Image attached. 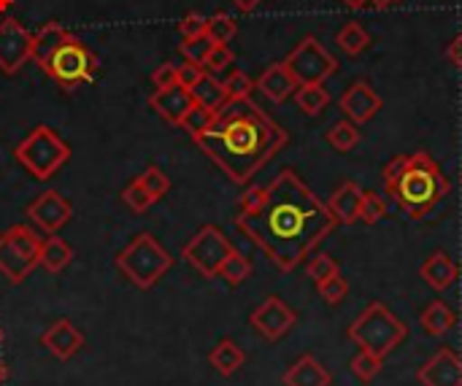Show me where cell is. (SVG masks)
Listing matches in <instances>:
<instances>
[{
	"mask_svg": "<svg viewBox=\"0 0 462 386\" xmlns=\"http://www.w3.org/2000/svg\"><path fill=\"white\" fill-rule=\"evenodd\" d=\"M11 5V0H0V11H5Z\"/></svg>",
	"mask_w": 462,
	"mask_h": 386,
	"instance_id": "50",
	"label": "cell"
},
{
	"mask_svg": "<svg viewBox=\"0 0 462 386\" xmlns=\"http://www.w3.org/2000/svg\"><path fill=\"white\" fill-rule=\"evenodd\" d=\"M5 379H8V368H5V363L0 360V386L5 384Z\"/></svg>",
	"mask_w": 462,
	"mask_h": 386,
	"instance_id": "48",
	"label": "cell"
},
{
	"mask_svg": "<svg viewBox=\"0 0 462 386\" xmlns=\"http://www.w3.org/2000/svg\"><path fill=\"white\" fill-rule=\"evenodd\" d=\"M206 70H203V65H195V62H184V65H179V84L184 87V89H192L198 81H200V76H203Z\"/></svg>",
	"mask_w": 462,
	"mask_h": 386,
	"instance_id": "44",
	"label": "cell"
},
{
	"mask_svg": "<svg viewBox=\"0 0 462 386\" xmlns=\"http://www.w3.org/2000/svg\"><path fill=\"white\" fill-rule=\"evenodd\" d=\"M173 265L171 254L160 246V241L149 233L135 235L119 254H116V268L119 273L135 284L138 290H152Z\"/></svg>",
	"mask_w": 462,
	"mask_h": 386,
	"instance_id": "5",
	"label": "cell"
},
{
	"mask_svg": "<svg viewBox=\"0 0 462 386\" xmlns=\"http://www.w3.org/2000/svg\"><path fill=\"white\" fill-rule=\"evenodd\" d=\"M387 216V203L376 195V192H363V203H360V219L365 225H376L379 219Z\"/></svg>",
	"mask_w": 462,
	"mask_h": 386,
	"instance_id": "40",
	"label": "cell"
},
{
	"mask_svg": "<svg viewBox=\"0 0 462 386\" xmlns=\"http://www.w3.org/2000/svg\"><path fill=\"white\" fill-rule=\"evenodd\" d=\"M41 235L27 225H11L0 233V276L22 284L38 268Z\"/></svg>",
	"mask_w": 462,
	"mask_h": 386,
	"instance_id": "8",
	"label": "cell"
},
{
	"mask_svg": "<svg viewBox=\"0 0 462 386\" xmlns=\"http://www.w3.org/2000/svg\"><path fill=\"white\" fill-rule=\"evenodd\" d=\"M379 108H382V97H379L365 81L352 84V87L344 92V97H341V111H344V114L349 116V122H355V124L371 122V119L379 114Z\"/></svg>",
	"mask_w": 462,
	"mask_h": 386,
	"instance_id": "15",
	"label": "cell"
},
{
	"mask_svg": "<svg viewBox=\"0 0 462 386\" xmlns=\"http://www.w3.org/2000/svg\"><path fill=\"white\" fill-rule=\"evenodd\" d=\"M122 203L133 211V214H146L152 206H154V198L138 184V181H130L122 192Z\"/></svg>",
	"mask_w": 462,
	"mask_h": 386,
	"instance_id": "34",
	"label": "cell"
},
{
	"mask_svg": "<svg viewBox=\"0 0 462 386\" xmlns=\"http://www.w3.org/2000/svg\"><path fill=\"white\" fill-rule=\"evenodd\" d=\"M282 381L284 386H330V373L314 354H303Z\"/></svg>",
	"mask_w": 462,
	"mask_h": 386,
	"instance_id": "21",
	"label": "cell"
},
{
	"mask_svg": "<svg viewBox=\"0 0 462 386\" xmlns=\"http://www.w3.org/2000/svg\"><path fill=\"white\" fill-rule=\"evenodd\" d=\"M195 143L230 181L249 184L287 146V133L252 97H241L227 100Z\"/></svg>",
	"mask_w": 462,
	"mask_h": 386,
	"instance_id": "2",
	"label": "cell"
},
{
	"mask_svg": "<svg viewBox=\"0 0 462 386\" xmlns=\"http://www.w3.org/2000/svg\"><path fill=\"white\" fill-rule=\"evenodd\" d=\"M38 341H41V346H46L57 360H70V357H76V354L81 352V346H84L81 330H79L73 322H68V319L54 322Z\"/></svg>",
	"mask_w": 462,
	"mask_h": 386,
	"instance_id": "16",
	"label": "cell"
},
{
	"mask_svg": "<svg viewBox=\"0 0 462 386\" xmlns=\"http://www.w3.org/2000/svg\"><path fill=\"white\" fill-rule=\"evenodd\" d=\"M65 35H68V30H65L62 24H57V22H46L41 30H35V32H32V60L41 65V62L51 54V49H54Z\"/></svg>",
	"mask_w": 462,
	"mask_h": 386,
	"instance_id": "26",
	"label": "cell"
},
{
	"mask_svg": "<svg viewBox=\"0 0 462 386\" xmlns=\"http://www.w3.org/2000/svg\"><path fill=\"white\" fill-rule=\"evenodd\" d=\"M206 27H208V19L200 16V14H187L181 22H179V32L181 38H198V35H206Z\"/></svg>",
	"mask_w": 462,
	"mask_h": 386,
	"instance_id": "42",
	"label": "cell"
},
{
	"mask_svg": "<svg viewBox=\"0 0 462 386\" xmlns=\"http://www.w3.org/2000/svg\"><path fill=\"white\" fill-rule=\"evenodd\" d=\"M149 106L162 119H168L171 124H181V119L189 114L195 100H192L189 89H184L181 84H173V87H165V89H154V95L149 97Z\"/></svg>",
	"mask_w": 462,
	"mask_h": 386,
	"instance_id": "17",
	"label": "cell"
},
{
	"mask_svg": "<svg viewBox=\"0 0 462 386\" xmlns=\"http://www.w3.org/2000/svg\"><path fill=\"white\" fill-rule=\"evenodd\" d=\"M73 260V249L65 238H60L57 233L49 235L46 241H41V252H38V265L46 273H62Z\"/></svg>",
	"mask_w": 462,
	"mask_h": 386,
	"instance_id": "22",
	"label": "cell"
},
{
	"mask_svg": "<svg viewBox=\"0 0 462 386\" xmlns=\"http://www.w3.org/2000/svg\"><path fill=\"white\" fill-rule=\"evenodd\" d=\"M41 68L51 81H57L65 89H73L76 84L92 81L97 76L100 60L95 57V51L84 41H79L76 35L68 32L51 49V54L41 62Z\"/></svg>",
	"mask_w": 462,
	"mask_h": 386,
	"instance_id": "6",
	"label": "cell"
},
{
	"mask_svg": "<svg viewBox=\"0 0 462 386\" xmlns=\"http://www.w3.org/2000/svg\"><path fill=\"white\" fill-rule=\"evenodd\" d=\"M306 273H309V279H311L314 284H322V281H328L330 276H338L341 271H338V262H336L330 254H314V257L309 260V265H306Z\"/></svg>",
	"mask_w": 462,
	"mask_h": 386,
	"instance_id": "35",
	"label": "cell"
},
{
	"mask_svg": "<svg viewBox=\"0 0 462 386\" xmlns=\"http://www.w3.org/2000/svg\"><path fill=\"white\" fill-rule=\"evenodd\" d=\"M230 65H233V51H230L227 46H214V49L208 51L206 62H203V70L211 73V76H219V73L227 70Z\"/></svg>",
	"mask_w": 462,
	"mask_h": 386,
	"instance_id": "41",
	"label": "cell"
},
{
	"mask_svg": "<svg viewBox=\"0 0 462 386\" xmlns=\"http://www.w3.org/2000/svg\"><path fill=\"white\" fill-rule=\"evenodd\" d=\"M73 216V206L65 200V195H60L57 189H46L41 192L30 206H27V219L32 227H38L46 235L60 233Z\"/></svg>",
	"mask_w": 462,
	"mask_h": 386,
	"instance_id": "12",
	"label": "cell"
},
{
	"mask_svg": "<svg viewBox=\"0 0 462 386\" xmlns=\"http://www.w3.org/2000/svg\"><path fill=\"white\" fill-rule=\"evenodd\" d=\"M284 65L290 68V73L295 76L298 84H322L325 78H330L336 73L338 60L333 54H328V49L317 38H303L290 51Z\"/></svg>",
	"mask_w": 462,
	"mask_h": 386,
	"instance_id": "10",
	"label": "cell"
},
{
	"mask_svg": "<svg viewBox=\"0 0 462 386\" xmlns=\"http://www.w3.org/2000/svg\"><path fill=\"white\" fill-rule=\"evenodd\" d=\"M14 157L32 179L46 181L70 160V146L51 127L41 124L16 146Z\"/></svg>",
	"mask_w": 462,
	"mask_h": 386,
	"instance_id": "7",
	"label": "cell"
},
{
	"mask_svg": "<svg viewBox=\"0 0 462 386\" xmlns=\"http://www.w3.org/2000/svg\"><path fill=\"white\" fill-rule=\"evenodd\" d=\"M328 143L336 149V152H352L357 143H360V130H357V124L355 122H336L330 130H328Z\"/></svg>",
	"mask_w": 462,
	"mask_h": 386,
	"instance_id": "29",
	"label": "cell"
},
{
	"mask_svg": "<svg viewBox=\"0 0 462 386\" xmlns=\"http://www.w3.org/2000/svg\"><path fill=\"white\" fill-rule=\"evenodd\" d=\"M152 198H154V203L157 200H162L165 195H168V189H171V181H168V176L160 170V168H146L138 179H135Z\"/></svg>",
	"mask_w": 462,
	"mask_h": 386,
	"instance_id": "33",
	"label": "cell"
},
{
	"mask_svg": "<svg viewBox=\"0 0 462 386\" xmlns=\"http://www.w3.org/2000/svg\"><path fill=\"white\" fill-rule=\"evenodd\" d=\"M344 5H349V8H365L368 5V0H341Z\"/></svg>",
	"mask_w": 462,
	"mask_h": 386,
	"instance_id": "47",
	"label": "cell"
},
{
	"mask_svg": "<svg viewBox=\"0 0 462 386\" xmlns=\"http://www.w3.org/2000/svg\"><path fill=\"white\" fill-rule=\"evenodd\" d=\"M420 325H422V330H425L428 335L441 338V335H447V333L457 325V317H455V311H452L444 300H433V303H428V308L420 314Z\"/></svg>",
	"mask_w": 462,
	"mask_h": 386,
	"instance_id": "24",
	"label": "cell"
},
{
	"mask_svg": "<svg viewBox=\"0 0 462 386\" xmlns=\"http://www.w3.org/2000/svg\"><path fill=\"white\" fill-rule=\"evenodd\" d=\"M409 335V327L379 300L368 303V308L349 325L346 330V338L360 349V352H368V354H376V357H387L393 354Z\"/></svg>",
	"mask_w": 462,
	"mask_h": 386,
	"instance_id": "4",
	"label": "cell"
},
{
	"mask_svg": "<svg viewBox=\"0 0 462 386\" xmlns=\"http://www.w3.org/2000/svg\"><path fill=\"white\" fill-rule=\"evenodd\" d=\"M368 43H371V35H368L365 27H360L357 22L344 24L341 32H338V46H341L346 54H352V57H357L360 51H365Z\"/></svg>",
	"mask_w": 462,
	"mask_h": 386,
	"instance_id": "31",
	"label": "cell"
},
{
	"mask_svg": "<svg viewBox=\"0 0 462 386\" xmlns=\"http://www.w3.org/2000/svg\"><path fill=\"white\" fill-rule=\"evenodd\" d=\"M238 11H244V14H249V11H254L263 0H230Z\"/></svg>",
	"mask_w": 462,
	"mask_h": 386,
	"instance_id": "46",
	"label": "cell"
},
{
	"mask_svg": "<svg viewBox=\"0 0 462 386\" xmlns=\"http://www.w3.org/2000/svg\"><path fill=\"white\" fill-rule=\"evenodd\" d=\"M295 103L303 114L317 116L325 111V106L330 103V95L322 84H298L295 89Z\"/></svg>",
	"mask_w": 462,
	"mask_h": 386,
	"instance_id": "27",
	"label": "cell"
},
{
	"mask_svg": "<svg viewBox=\"0 0 462 386\" xmlns=\"http://www.w3.org/2000/svg\"><path fill=\"white\" fill-rule=\"evenodd\" d=\"M230 252H233V244L225 238V233L219 227H214V225H206V227H200L187 241V246L181 249V257L200 276L217 279L219 276V268L230 257Z\"/></svg>",
	"mask_w": 462,
	"mask_h": 386,
	"instance_id": "9",
	"label": "cell"
},
{
	"mask_svg": "<svg viewBox=\"0 0 462 386\" xmlns=\"http://www.w3.org/2000/svg\"><path fill=\"white\" fill-rule=\"evenodd\" d=\"M238 32V24L233 16L227 14H214L208 16V27H206V35L214 46H227L233 41V35Z\"/></svg>",
	"mask_w": 462,
	"mask_h": 386,
	"instance_id": "30",
	"label": "cell"
},
{
	"mask_svg": "<svg viewBox=\"0 0 462 386\" xmlns=\"http://www.w3.org/2000/svg\"><path fill=\"white\" fill-rule=\"evenodd\" d=\"M387 195L401 211L409 214V219H425L447 200L449 179L428 152H414L406 154L398 179L387 184Z\"/></svg>",
	"mask_w": 462,
	"mask_h": 386,
	"instance_id": "3",
	"label": "cell"
},
{
	"mask_svg": "<svg viewBox=\"0 0 462 386\" xmlns=\"http://www.w3.org/2000/svg\"><path fill=\"white\" fill-rule=\"evenodd\" d=\"M417 381L422 386H462V357L455 349L441 346L417 371Z\"/></svg>",
	"mask_w": 462,
	"mask_h": 386,
	"instance_id": "14",
	"label": "cell"
},
{
	"mask_svg": "<svg viewBox=\"0 0 462 386\" xmlns=\"http://www.w3.org/2000/svg\"><path fill=\"white\" fill-rule=\"evenodd\" d=\"M360 203H363V189L355 181H344L328 200L330 214L336 216L338 225H355L360 219Z\"/></svg>",
	"mask_w": 462,
	"mask_h": 386,
	"instance_id": "20",
	"label": "cell"
},
{
	"mask_svg": "<svg viewBox=\"0 0 462 386\" xmlns=\"http://www.w3.org/2000/svg\"><path fill=\"white\" fill-rule=\"evenodd\" d=\"M447 57L452 60V65L462 68V35H457V38L447 46Z\"/></svg>",
	"mask_w": 462,
	"mask_h": 386,
	"instance_id": "45",
	"label": "cell"
},
{
	"mask_svg": "<svg viewBox=\"0 0 462 386\" xmlns=\"http://www.w3.org/2000/svg\"><path fill=\"white\" fill-rule=\"evenodd\" d=\"M152 84H154V89H165V87L179 84V65H173V62L157 65V70L152 73Z\"/></svg>",
	"mask_w": 462,
	"mask_h": 386,
	"instance_id": "43",
	"label": "cell"
},
{
	"mask_svg": "<svg viewBox=\"0 0 462 386\" xmlns=\"http://www.w3.org/2000/svg\"><path fill=\"white\" fill-rule=\"evenodd\" d=\"M0 344H3V330H0Z\"/></svg>",
	"mask_w": 462,
	"mask_h": 386,
	"instance_id": "51",
	"label": "cell"
},
{
	"mask_svg": "<svg viewBox=\"0 0 462 386\" xmlns=\"http://www.w3.org/2000/svg\"><path fill=\"white\" fill-rule=\"evenodd\" d=\"M317 290H319V298L328 303V306H341L344 303V298L349 295V284H346V279L338 273V276H330L328 281H322V284H317Z\"/></svg>",
	"mask_w": 462,
	"mask_h": 386,
	"instance_id": "36",
	"label": "cell"
},
{
	"mask_svg": "<svg viewBox=\"0 0 462 386\" xmlns=\"http://www.w3.org/2000/svg\"><path fill=\"white\" fill-rule=\"evenodd\" d=\"M254 84L273 103H284L298 89V81H295V76L290 73V68L284 62H273L271 68H265L263 76Z\"/></svg>",
	"mask_w": 462,
	"mask_h": 386,
	"instance_id": "18",
	"label": "cell"
},
{
	"mask_svg": "<svg viewBox=\"0 0 462 386\" xmlns=\"http://www.w3.org/2000/svg\"><path fill=\"white\" fill-rule=\"evenodd\" d=\"M244 363H246V354L241 352V346L233 341V338H222L214 349H211V354H208V365L219 373V376H236L241 368H244Z\"/></svg>",
	"mask_w": 462,
	"mask_h": 386,
	"instance_id": "23",
	"label": "cell"
},
{
	"mask_svg": "<svg viewBox=\"0 0 462 386\" xmlns=\"http://www.w3.org/2000/svg\"><path fill=\"white\" fill-rule=\"evenodd\" d=\"M214 116H217L214 111H208V108H203V106H198V103H195V106L189 108V114L181 119V124H179V127H184V130L195 138V135H200L203 130H208V124L214 122Z\"/></svg>",
	"mask_w": 462,
	"mask_h": 386,
	"instance_id": "37",
	"label": "cell"
},
{
	"mask_svg": "<svg viewBox=\"0 0 462 386\" xmlns=\"http://www.w3.org/2000/svg\"><path fill=\"white\" fill-rule=\"evenodd\" d=\"M222 84H225V89H227V97H230V100L252 97V92L257 89V84H254L244 70H233Z\"/></svg>",
	"mask_w": 462,
	"mask_h": 386,
	"instance_id": "39",
	"label": "cell"
},
{
	"mask_svg": "<svg viewBox=\"0 0 462 386\" xmlns=\"http://www.w3.org/2000/svg\"><path fill=\"white\" fill-rule=\"evenodd\" d=\"M32 57V32L14 16L0 22V70L14 76Z\"/></svg>",
	"mask_w": 462,
	"mask_h": 386,
	"instance_id": "11",
	"label": "cell"
},
{
	"mask_svg": "<svg viewBox=\"0 0 462 386\" xmlns=\"http://www.w3.org/2000/svg\"><path fill=\"white\" fill-rule=\"evenodd\" d=\"M382 357H376V354H368V352H357L355 354V360L349 363V368H352V373H355V379L357 381H363V384H371L379 373H382Z\"/></svg>",
	"mask_w": 462,
	"mask_h": 386,
	"instance_id": "32",
	"label": "cell"
},
{
	"mask_svg": "<svg viewBox=\"0 0 462 386\" xmlns=\"http://www.w3.org/2000/svg\"><path fill=\"white\" fill-rule=\"evenodd\" d=\"M457 273H460L457 271V262L447 252H433L422 262V268H420L422 281H428V287L436 290V292H447L457 281Z\"/></svg>",
	"mask_w": 462,
	"mask_h": 386,
	"instance_id": "19",
	"label": "cell"
},
{
	"mask_svg": "<svg viewBox=\"0 0 462 386\" xmlns=\"http://www.w3.org/2000/svg\"><path fill=\"white\" fill-rule=\"evenodd\" d=\"M252 276V262L241 254V252H230V257L222 262V268H219V279L222 281H227L230 287H241L246 279Z\"/></svg>",
	"mask_w": 462,
	"mask_h": 386,
	"instance_id": "28",
	"label": "cell"
},
{
	"mask_svg": "<svg viewBox=\"0 0 462 386\" xmlns=\"http://www.w3.org/2000/svg\"><path fill=\"white\" fill-rule=\"evenodd\" d=\"M214 49V43L208 41V35H198V38H184L181 41V54L187 62H195V65H203L208 51Z\"/></svg>",
	"mask_w": 462,
	"mask_h": 386,
	"instance_id": "38",
	"label": "cell"
},
{
	"mask_svg": "<svg viewBox=\"0 0 462 386\" xmlns=\"http://www.w3.org/2000/svg\"><path fill=\"white\" fill-rule=\"evenodd\" d=\"M336 216L295 170H282L257 208L238 211L236 227L284 273L295 271L333 233Z\"/></svg>",
	"mask_w": 462,
	"mask_h": 386,
	"instance_id": "1",
	"label": "cell"
},
{
	"mask_svg": "<svg viewBox=\"0 0 462 386\" xmlns=\"http://www.w3.org/2000/svg\"><path fill=\"white\" fill-rule=\"evenodd\" d=\"M368 3H374L376 8H387V5H393L395 0H368Z\"/></svg>",
	"mask_w": 462,
	"mask_h": 386,
	"instance_id": "49",
	"label": "cell"
},
{
	"mask_svg": "<svg viewBox=\"0 0 462 386\" xmlns=\"http://www.w3.org/2000/svg\"><path fill=\"white\" fill-rule=\"evenodd\" d=\"M249 322L265 341H282L298 325V314L282 298L271 295L252 311Z\"/></svg>",
	"mask_w": 462,
	"mask_h": 386,
	"instance_id": "13",
	"label": "cell"
},
{
	"mask_svg": "<svg viewBox=\"0 0 462 386\" xmlns=\"http://www.w3.org/2000/svg\"><path fill=\"white\" fill-rule=\"evenodd\" d=\"M189 92H192V100H195L198 106H203V108H208V111H214V114L230 100L225 84H222L217 76H211V73H203L200 81H198Z\"/></svg>",
	"mask_w": 462,
	"mask_h": 386,
	"instance_id": "25",
	"label": "cell"
}]
</instances>
